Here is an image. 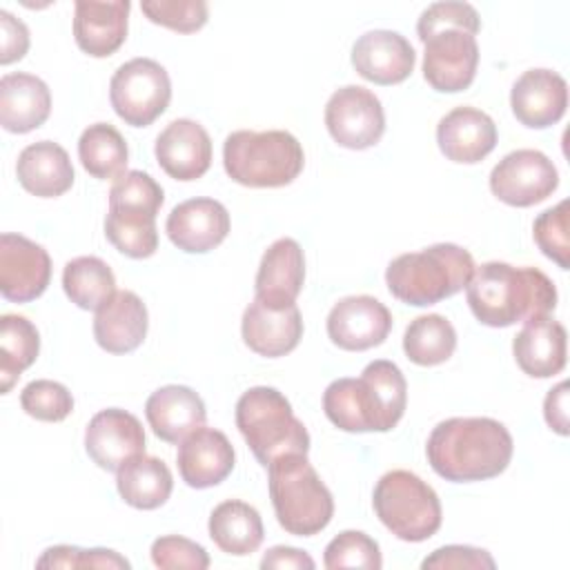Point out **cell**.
<instances>
[{
    "instance_id": "60d3db41",
    "label": "cell",
    "mask_w": 570,
    "mask_h": 570,
    "mask_svg": "<svg viewBox=\"0 0 570 570\" xmlns=\"http://www.w3.org/2000/svg\"><path fill=\"white\" fill-rule=\"evenodd\" d=\"M439 29H461L472 36L481 29V18L476 9L468 2H432L428 9L421 11L416 22L419 40L423 42L428 36H432Z\"/></svg>"
},
{
    "instance_id": "9c48e42d",
    "label": "cell",
    "mask_w": 570,
    "mask_h": 570,
    "mask_svg": "<svg viewBox=\"0 0 570 570\" xmlns=\"http://www.w3.org/2000/svg\"><path fill=\"white\" fill-rule=\"evenodd\" d=\"M109 100L127 125L147 127L171 100L169 73L151 58H131L111 76Z\"/></svg>"
},
{
    "instance_id": "52a82bcc",
    "label": "cell",
    "mask_w": 570,
    "mask_h": 570,
    "mask_svg": "<svg viewBox=\"0 0 570 570\" xmlns=\"http://www.w3.org/2000/svg\"><path fill=\"white\" fill-rule=\"evenodd\" d=\"M236 428L263 468L285 454H307L309 434L289 401L267 385L249 387L236 403Z\"/></svg>"
},
{
    "instance_id": "ee69618b",
    "label": "cell",
    "mask_w": 570,
    "mask_h": 570,
    "mask_svg": "<svg viewBox=\"0 0 570 570\" xmlns=\"http://www.w3.org/2000/svg\"><path fill=\"white\" fill-rule=\"evenodd\" d=\"M0 65H11L20 60L29 49V29L27 24L11 16L7 9H0Z\"/></svg>"
},
{
    "instance_id": "f35d334b",
    "label": "cell",
    "mask_w": 570,
    "mask_h": 570,
    "mask_svg": "<svg viewBox=\"0 0 570 570\" xmlns=\"http://www.w3.org/2000/svg\"><path fill=\"white\" fill-rule=\"evenodd\" d=\"M142 13L160 27L178 33H194L207 22L209 7L205 0H142Z\"/></svg>"
},
{
    "instance_id": "d590c367",
    "label": "cell",
    "mask_w": 570,
    "mask_h": 570,
    "mask_svg": "<svg viewBox=\"0 0 570 570\" xmlns=\"http://www.w3.org/2000/svg\"><path fill=\"white\" fill-rule=\"evenodd\" d=\"M456 350V330L441 314L416 316L403 334V352L416 365L445 363Z\"/></svg>"
},
{
    "instance_id": "4fadbf2b",
    "label": "cell",
    "mask_w": 570,
    "mask_h": 570,
    "mask_svg": "<svg viewBox=\"0 0 570 570\" xmlns=\"http://www.w3.org/2000/svg\"><path fill=\"white\" fill-rule=\"evenodd\" d=\"M51 281L47 249L22 234L0 236V294L13 303H29L45 294Z\"/></svg>"
},
{
    "instance_id": "d6986e66",
    "label": "cell",
    "mask_w": 570,
    "mask_h": 570,
    "mask_svg": "<svg viewBox=\"0 0 570 570\" xmlns=\"http://www.w3.org/2000/svg\"><path fill=\"white\" fill-rule=\"evenodd\" d=\"M154 154L174 180H196L212 165V140L200 122L176 118L158 134Z\"/></svg>"
},
{
    "instance_id": "e0dca14e",
    "label": "cell",
    "mask_w": 570,
    "mask_h": 570,
    "mask_svg": "<svg viewBox=\"0 0 570 570\" xmlns=\"http://www.w3.org/2000/svg\"><path fill=\"white\" fill-rule=\"evenodd\" d=\"M416 62L412 45L390 29L365 31L352 47V65L356 73L374 85L403 82Z\"/></svg>"
},
{
    "instance_id": "ffe728a7",
    "label": "cell",
    "mask_w": 570,
    "mask_h": 570,
    "mask_svg": "<svg viewBox=\"0 0 570 570\" xmlns=\"http://www.w3.org/2000/svg\"><path fill=\"white\" fill-rule=\"evenodd\" d=\"M240 334L252 352L278 358L298 345L303 336V318L296 303L272 307L261 298H254L243 312Z\"/></svg>"
},
{
    "instance_id": "bcb514c9",
    "label": "cell",
    "mask_w": 570,
    "mask_h": 570,
    "mask_svg": "<svg viewBox=\"0 0 570 570\" xmlns=\"http://www.w3.org/2000/svg\"><path fill=\"white\" fill-rule=\"evenodd\" d=\"M316 563L314 559L292 546H274L265 552V557L261 559V568H296V570H312Z\"/></svg>"
},
{
    "instance_id": "4dcf8cb0",
    "label": "cell",
    "mask_w": 570,
    "mask_h": 570,
    "mask_svg": "<svg viewBox=\"0 0 570 570\" xmlns=\"http://www.w3.org/2000/svg\"><path fill=\"white\" fill-rule=\"evenodd\" d=\"M156 214L158 209L142 205L109 203L105 236L120 254L129 258H149L158 249Z\"/></svg>"
},
{
    "instance_id": "7dc6e473",
    "label": "cell",
    "mask_w": 570,
    "mask_h": 570,
    "mask_svg": "<svg viewBox=\"0 0 570 570\" xmlns=\"http://www.w3.org/2000/svg\"><path fill=\"white\" fill-rule=\"evenodd\" d=\"M80 550L76 546H51L36 561V568H78Z\"/></svg>"
},
{
    "instance_id": "ba28073f",
    "label": "cell",
    "mask_w": 570,
    "mask_h": 570,
    "mask_svg": "<svg viewBox=\"0 0 570 570\" xmlns=\"http://www.w3.org/2000/svg\"><path fill=\"white\" fill-rule=\"evenodd\" d=\"M372 505L379 521L394 537L410 543L430 539L443 521L439 494L410 470L385 472L376 481Z\"/></svg>"
},
{
    "instance_id": "83f0119b",
    "label": "cell",
    "mask_w": 570,
    "mask_h": 570,
    "mask_svg": "<svg viewBox=\"0 0 570 570\" xmlns=\"http://www.w3.org/2000/svg\"><path fill=\"white\" fill-rule=\"evenodd\" d=\"M566 327L550 316L525 321L512 341L517 365L532 379H548L566 367Z\"/></svg>"
},
{
    "instance_id": "836d02e7",
    "label": "cell",
    "mask_w": 570,
    "mask_h": 570,
    "mask_svg": "<svg viewBox=\"0 0 570 570\" xmlns=\"http://www.w3.org/2000/svg\"><path fill=\"white\" fill-rule=\"evenodd\" d=\"M62 289L80 309H100L116 294V278L102 258L78 256L62 269Z\"/></svg>"
},
{
    "instance_id": "c3c4849f",
    "label": "cell",
    "mask_w": 570,
    "mask_h": 570,
    "mask_svg": "<svg viewBox=\"0 0 570 570\" xmlns=\"http://www.w3.org/2000/svg\"><path fill=\"white\" fill-rule=\"evenodd\" d=\"M78 568H107L109 570V568H131V563L114 550L91 548V550H80Z\"/></svg>"
},
{
    "instance_id": "1f68e13d",
    "label": "cell",
    "mask_w": 570,
    "mask_h": 570,
    "mask_svg": "<svg viewBox=\"0 0 570 570\" xmlns=\"http://www.w3.org/2000/svg\"><path fill=\"white\" fill-rule=\"evenodd\" d=\"M116 488L127 505L136 510H156L169 499L174 479L163 459L140 454L116 472Z\"/></svg>"
},
{
    "instance_id": "7402d4cb",
    "label": "cell",
    "mask_w": 570,
    "mask_h": 570,
    "mask_svg": "<svg viewBox=\"0 0 570 570\" xmlns=\"http://www.w3.org/2000/svg\"><path fill=\"white\" fill-rule=\"evenodd\" d=\"M441 154L452 163H481L497 147L494 120L474 107H454L436 125Z\"/></svg>"
},
{
    "instance_id": "d4e9b609",
    "label": "cell",
    "mask_w": 570,
    "mask_h": 570,
    "mask_svg": "<svg viewBox=\"0 0 570 570\" xmlns=\"http://www.w3.org/2000/svg\"><path fill=\"white\" fill-rule=\"evenodd\" d=\"M305 281V256L294 238L274 240L256 272V298L272 307H285L296 301Z\"/></svg>"
},
{
    "instance_id": "484cf974",
    "label": "cell",
    "mask_w": 570,
    "mask_h": 570,
    "mask_svg": "<svg viewBox=\"0 0 570 570\" xmlns=\"http://www.w3.org/2000/svg\"><path fill=\"white\" fill-rule=\"evenodd\" d=\"M145 416L158 439L180 443L194 430L205 425L207 412L203 399L191 387L165 385L151 392L147 399Z\"/></svg>"
},
{
    "instance_id": "44dd1931",
    "label": "cell",
    "mask_w": 570,
    "mask_h": 570,
    "mask_svg": "<svg viewBox=\"0 0 570 570\" xmlns=\"http://www.w3.org/2000/svg\"><path fill=\"white\" fill-rule=\"evenodd\" d=\"M234 448L229 439L214 428H198L185 436L176 452L183 481L189 488L205 490L225 481L234 470Z\"/></svg>"
},
{
    "instance_id": "ab89813d",
    "label": "cell",
    "mask_w": 570,
    "mask_h": 570,
    "mask_svg": "<svg viewBox=\"0 0 570 570\" xmlns=\"http://www.w3.org/2000/svg\"><path fill=\"white\" fill-rule=\"evenodd\" d=\"M539 249L561 269L570 267V234H568V200L541 212L532 225Z\"/></svg>"
},
{
    "instance_id": "6da1fadb",
    "label": "cell",
    "mask_w": 570,
    "mask_h": 570,
    "mask_svg": "<svg viewBox=\"0 0 570 570\" xmlns=\"http://www.w3.org/2000/svg\"><path fill=\"white\" fill-rule=\"evenodd\" d=\"M514 452L508 428L490 416H452L434 425L425 454L445 481L470 483L499 476Z\"/></svg>"
},
{
    "instance_id": "4316f807",
    "label": "cell",
    "mask_w": 570,
    "mask_h": 570,
    "mask_svg": "<svg viewBox=\"0 0 570 570\" xmlns=\"http://www.w3.org/2000/svg\"><path fill=\"white\" fill-rule=\"evenodd\" d=\"M51 111V94L45 80L16 71L0 78V125L11 134L38 129Z\"/></svg>"
},
{
    "instance_id": "ac0fdd59",
    "label": "cell",
    "mask_w": 570,
    "mask_h": 570,
    "mask_svg": "<svg viewBox=\"0 0 570 570\" xmlns=\"http://www.w3.org/2000/svg\"><path fill=\"white\" fill-rule=\"evenodd\" d=\"M510 107L521 125L546 129L566 114L568 82L552 69H528L512 85Z\"/></svg>"
},
{
    "instance_id": "f546056e",
    "label": "cell",
    "mask_w": 570,
    "mask_h": 570,
    "mask_svg": "<svg viewBox=\"0 0 570 570\" xmlns=\"http://www.w3.org/2000/svg\"><path fill=\"white\" fill-rule=\"evenodd\" d=\"M209 537L227 554L245 557L258 550L265 530L254 505L229 499L218 503L209 514Z\"/></svg>"
},
{
    "instance_id": "74e56055",
    "label": "cell",
    "mask_w": 570,
    "mask_h": 570,
    "mask_svg": "<svg viewBox=\"0 0 570 570\" xmlns=\"http://www.w3.org/2000/svg\"><path fill=\"white\" fill-rule=\"evenodd\" d=\"M20 405L29 416H33L38 421L58 423V421H65L71 414L73 396L58 381L36 379V381H31L22 387Z\"/></svg>"
},
{
    "instance_id": "cb8c5ba5",
    "label": "cell",
    "mask_w": 570,
    "mask_h": 570,
    "mask_svg": "<svg viewBox=\"0 0 570 570\" xmlns=\"http://www.w3.org/2000/svg\"><path fill=\"white\" fill-rule=\"evenodd\" d=\"M147 307L131 289H118L94 318V338L109 354H127L147 336Z\"/></svg>"
},
{
    "instance_id": "7a4b0ae2",
    "label": "cell",
    "mask_w": 570,
    "mask_h": 570,
    "mask_svg": "<svg viewBox=\"0 0 570 570\" xmlns=\"http://www.w3.org/2000/svg\"><path fill=\"white\" fill-rule=\"evenodd\" d=\"M474 318L488 327H510L548 316L557 305L554 283L537 267H514L501 261L474 267L465 285Z\"/></svg>"
},
{
    "instance_id": "603a6c76",
    "label": "cell",
    "mask_w": 570,
    "mask_h": 570,
    "mask_svg": "<svg viewBox=\"0 0 570 570\" xmlns=\"http://www.w3.org/2000/svg\"><path fill=\"white\" fill-rule=\"evenodd\" d=\"M129 9V0H78L73 4V38L80 51L94 58L116 53L127 38Z\"/></svg>"
},
{
    "instance_id": "d6a6232c",
    "label": "cell",
    "mask_w": 570,
    "mask_h": 570,
    "mask_svg": "<svg viewBox=\"0 0 570 570\" xmlns=\"http://www.w3.org/2000/svg\"><path fill=\"white\" fill-rule=\"evenodd\" d=\"M78 158L89 176L100 180H116L127 169L129 149L122 134L114 125L94 122L80 134Z\"/></svg>"
},
{
    "instance_id": "8d00e7d4",
    "label": "cell",
    "mask_w": 570,
    "mask_h": 570,
    "mask_svg": "<svg viewBox=\"0 0 570 570\" xmlns=\"http://www.w3.org/2000/svg\"><path fill=\"white\" fill-rule=\"evenodd\" d=\"M323 563L330 570H338V568L379 570L383 566V557H381L379 543L370 534L361 530H345L327 543Z\"/></svg>"
},
{
    "instance_id": "b9f144b4",
    "label": "cell",
    "mask_w": 570,
    "mask_h": 570,
    "mask_svg": "<svg viewBox=\"0 0 570 570\" xmlns=\"http://www.w3.org/2000/svg\"><path fill=\"white\" fill-rule=\"evenodd\" d=\"M149 552L156 568H191V570L209 568V554L205 552V548L178 534L158 537L151 543Z\"/></svg>"
},
{
    "instance_id": "277c9868",
    "label": "cell",
    "mask_w": 570,
    "mask_h": 570,
    "mask_svg": "<svg viewBox=\"0 0 570 570\" xmlns=\"http://www.w3.org/2000/svg\"><path fill=\"white\" fill-rule=\"evenodd\" d=\"M474 274V258L454 243H436L390 261L385 283L401 303L425 307L461 292Z\"/></svg>"
},
{
    "instance_id": "5bb4252c",
    "label": "cell",
    "mask_w": 570,
    "mask_h": 570,
    "mask_svg": "<svg viewBox=\"0 0 570 570\" xmlns=\"http://www.w3.org/2000/svg\"><path fill=\"white\" fill-rule=\"evenodd\" d=\"M85 450L98 468L118 472L127 461L145 454L142 423L120 407L100 410L85 430Z\"/></svg>"
},
{
    "instance_id": "9a60e30c",
    "label": "cell",
    "mask_w": 570,
    "mask_h": 570,
    "mask_svg": "<svg viewBox=\"0 0 570 570\" xmlns=\"http://www.w3.org/2000/svg\"><path fill=\"white\" fill-rule=\"evenodd\" d=\"M392 330L390 309L374 296H345L327 314V336L347 352L381 345Z\"/></svg>"
},
{
    "instance_id": "5b68a950",
    "label": "cell",
    "mask_w": 570,
    "mask_h": 570,
    "mask_svg": "<svg viewBox=\"0 0 570 570\" xmlns=\"http://www.w3.org/2000/svg\"><path fill=\"white\" fill-rule=\"evenodd\" d=\"M269 499L285 532L312 537L327 528L334 499L307 454H285L267 465Z\"/></svg>"
},
{
    "instance_id": "f1b7e54d",
    "label": "cell",
    "mask_w": 570,
    "mask_h": 570,
    "mask_svg": "<svg viewBox=\"0 0 570 570\" xmlns=\"http://www.w3.org/2000/svg\"><path fill=\"white\" fill-rule=\"evenodd\" d=\"M16 176L29 194L40 198H56L71 189L73 165L65 147L53 140H38L20 151Z\"/></svg>"
},
{
    "instance_id": "3957f363",
    "label": "cell",
    "mask_w": 570,
    "mask_h": 570,
    "mask_svg": "<svg viewBox=\"0 0 570 570\" xmlns=\"http://www.w3.org/2000/svg\"><path fill=\"white\" fill-rule=\"evenodd\" d=\"M407 405V383L396 363L379 358L358 379H336L323 392L325 416L343 432H387Z\"/></svg>"
},
{
    "instance_id": "2e32d148",
    "label": "cell",
    "mask_w": 570,
    "mask_h": 570,
    "mask_svg": "<svg viewBox=\"0 0 570 570\" xmlns=\"http://www.w3.org/2000/svg\"><path fill=\"white\" fill-rule=\"evenodd\" d=\"M169 240L187 254H205L229 234V214L214 198H189L178 203L165 223Z\"/></svg>"
},
{
    "instance_id": "30bf717a",
    "label": "cell",
    "mask_w": 570,
    "mask_h": 570,
    "mask_svg": "<svg viewBox=\"0 0 570 570\" xmlns=\"http://www.w3.org/2000/svg\"><path fill=\"white\" fill-rule=\"evenodd\" d=\"M559 185L554 163L539 149H517L503 156L490 171L492 194L510 207H532Z\"/></svg>"
},
{
    "instance_id": "f6af8a7d",
    "label": "cell",
    "mask_w": 570,
    "mask_h": 570,
    "mask_svg": "<svg viewBox=\"0 0 570 570\" xmlns=\"http://www.w3.org/2000/svg\"><path fill=\"white\" fill-rule=\"evenodd\" d=\"M543 416L546 423L550 425V430H554L557 434L566 436L568 430V383L561 381L557 383L543 401Z\"/></svg>"
},
{
    "instance_id": "7c38bea8",
    "label": "cell",
    "mask_w": 570,
    "mask_h": 570,
    "mask_svg": "<svg viewBox=\"0 0 570 570\" xmlns=\"http://www.w3.org/2000/svg\"><path fill=\"white\" fill-rule=\"evenodd\" d=\"M423 45V78L432 89L456 94L472 85L479 67V45L472 33L439 29Z\"/></svg>"
},
{
    "instance_id": "e575fe53",
    "label": "cell",
    "mask_w": 570,
    "mask_h": 570,
    "mask_svg": "<svg viewBox=\"0 0 570 570\" xmlns=\"http://www.w3.org/2000/svg\"><path fill=\"white\" fill-rule=\"evenodd\" d=\"M40 334L36 325L18 314L0 318V381L7 394L18 376L38 358Z\"/></svg>"
},
{
    "instance_id": "8992f818",
    "label": "cell",
    "mask_w": 570,
    "mask_h": 570,
    "mask_svg": "<svg viewBox=\"0 0 570 570\" xmlns=\"http://www.w3.org/2000/svg\"><path fill=\"white\" fill-rule=\"evenodd\" d=\"M223 165L238 185L285 187L303 171L305 154L289 131L238 129L225 138Z\"/></svg>"
},
{
    "instance_id": "7bdbcfd3",
    "label": "cell",
    "mask_w": 570,
    "mask_h": 570,
    "mask_svg": "<svg viewBox=\"0 0 570 570\" xmlns=\"http://www.w3.org/2000/svg\"><path fill=\"white\" fill-rule=\"evenodd\" d=\"M497 563L488 550L472 546H443L423 559L421 568H488L492 570Z\"/></svg>"
},
{
    "instance_id": "8fae6325",
    "label": "cell",
    "mask_w": 570,
    "mask_h": 570,
    "mask_svg": "<svg viewBox=\"0 0 570 570\" xmlns=\"http://www.w3.org/2000/svg\"><path fill=\"white\" fill-rule=\"evenodd\" d=\"M325 127L334 142L345 149L374 147L385 131L383 105L365 87H341L325 105Z\"/></svg>"
}]
</instances>
